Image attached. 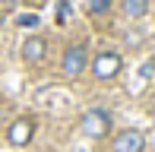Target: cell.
Instances as JSON below:
<instances>
[{
  "mask_svg": "<svg viewBox=\"0 0 155 152\" xmlns=\"http://www.w3.org/2000/svg\"><path fill=\"white\" fill-rule=\"evenodd\" d=\"M79 127H82V133H86L89 140H104V136L111 133V127H114V114H111L108 108H89V111L82 114Z\"/></svg>",
  "mask_w": 155,
  "mask_h": 152,
  "instance_id": "cell-1",
  "label": "cell"
},
{
  "mask_svg": "<svg viewBox=\"0 0 155 152\" xmlns=\"http://www.w3.org/2000/svg\"><path fill=\"white\" fill-rule=\"evenodd\" d=\"M89 70H92V76L98 82H114L117 76H120V70H124V57L117 51H101V54L92 57Z\"/></svg>",
  "mask_w": 155,
  "mask_h": 152,
  "instance_id": "cell-2",
  "label": "cell"
},
{
  "mask_svg": "<svg viewBox=\"0 0 155 152\" xmlns=\"http://www.w3.org/2000/svg\"><path fill=\"white\" fill-rule=\"evenodd\" d=\"M86 67H89V48L82 45V41H70V45L63 48V57H60V73L67 76V79H76Z\"/></svg>",
  "mask_w": 155,
  "mask_h": 152,
  "instance_id": "cell-3",
  "label": "cell"
},
{
  "mask_svg": "<svg viewBox=\"0 0 155 152\" xmlns=\"http://www.w3.org/2000/svg\"><path fill=\"white\" fill-rule=\"evenodd\" d=\"M111 152H146V133L136 127H124L111 136Z\"/></svg>",
  "mask_w": 155,
  "mask_h": 152,
  "instance_id": "cell-4",
  "label": "cell"
},
{
  "mask_svg": "<svg viewBox=\"0 0 155 152\" xmlns=\"http://www.w3.org/2000/svg\"><path fill=\"white\" fill-rule=\"evenodd\" d=\"M35 117H16V121L10 124V127H6V143H10V146H29L32 143V136H35Z\"/></svg>",
  "mask_w": 155,
  "mask_h": 152,
  "instance_id": "cell-5",
  "label": "cell"
},
{
  "mask_svg": "<svg viewBox=\"0 0 155 152\" xmlns=\"http://www.w3.org/2000/svg\"><path fill=\"white\" fill-rule=\"evenodd\" d=\"M19 54H22V60L29 67L32 64H41V60L48 57V38L45 35H29L22 41V51H19Z\"/></svg>",
  "mask_w": 155,
  "mask_h": 152,
  "instance_id": "cell-6",
  "label": "cell"
},
{
  "mask_svg": "<svg viewBox=\"0 0 155 152\" xmlns=\"http://www.w3.org/2000/svg\"><path fill=\"white\" fill-rule=\"evenodd\" d=\"M124 19H143L149 13V0H120Z\"/></svg>",
  "mask_w": 155,
  "mask_h": 152,
  "instance_id": "cell-7",
  "label": "cell"
},
{
  "mask_svg": "<svg viewBox=\"0 0 155 152\" xmlns=\"http://www.w3.org/2000/svg\"><path fill=\"white\" fill-rule=\"evenodd\" d=\"M111 6H114V0H89V13L92 16H104V13H111Z\"/></svg>",
  "mask_w": 155,
  "mask_h": 152,
  "instance_id": "cell-8",
  "label": "cell"
},
{
  "mask_svg": "<svg viewBox=\"0 0 155 152\" xmlns=\"http://www.w3.org/2000/svg\"><path fill=\"white\" fill-rule=\"evenodd\" d=\"M16 22H19V25H22V29H35V25H38V22H41V19H38V13H22V16H19V19H16Z\"/></svg>",
  "mask_w": 155,
  "mask_h": 152,
  "instance_id": "cell-9",
  "label": "cell"
},
{
  "mask_svg": "<svg viewBox=\"0 0 155 152\" xmlns=\"http://www.w3.org/2000/svg\"><path fill=\"white\" fill-rule=\"evenodd\" d=\"M70 19V3L67 0H57V22H67Z\"/></svg>",
  "mask_w": 155,
  "mask_h": 152,
  "instance_id": "cell-10",
  "label": "cell"
},
{
  "mask_svg": "<svg viewBox=\"0 0 155 152\" xmlns=\"http://www.w3.org/2000/svg\"><path fill=\"white\" fill-rule=\"evenodd\" d=\"M0 19H3V13H0Z\"/></svg>",
  "mask_w": 155,
  "mask_h": 152,
  "instance_id": "cell-11",
  "label": "cell"
}]
</instances>
